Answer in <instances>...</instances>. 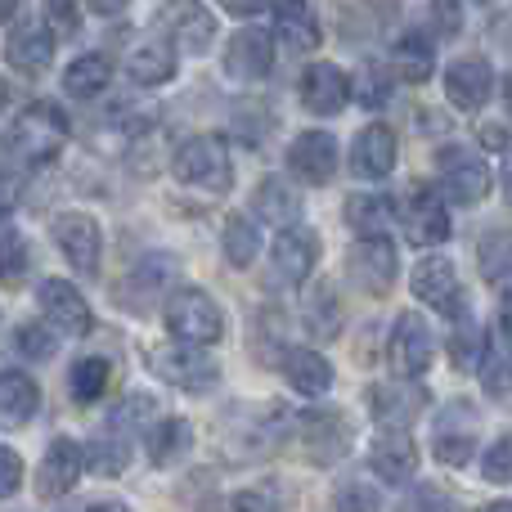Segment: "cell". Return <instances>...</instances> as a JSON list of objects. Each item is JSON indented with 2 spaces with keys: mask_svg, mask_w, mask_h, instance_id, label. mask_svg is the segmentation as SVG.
I'll return each mask as SVG.
<instances>
[{
  "mask_svg": "<svg viewBox=\"0 0 512 512\" xmlns=\"http://www.w3.org/2000/svg\"><path fill=\"white\" fill-rule=\"evenodd\" d=\"M63 140H68V117L54 104H27L5 131V153H14L27 167H41L59 158Z\"/></svg>",
  "mask_w": 512,
  "mask_h": 512,
  "instance_id": "6da1fadb",
  "label": "cell"
},
{
  "mask_svg": "<svg viewBox=\"0 0 512 512\" xmlns=\"http://www.w3.org/2000/svg\"><path fill=\"white\" fill-rule=\"evenodd\" d=\"M171 171H176V180H185V185H194V189H212V194L230 189V180H234L230 149H225V140H216V135H194V140H185L176 149V158H171Z\"/></svg>",
  "mask_w": 512,
  "mask_h": 512,
  "instance_id": "7a4b0ae2",
  "label": "cell"
},
{
  "mask_svg": "<svg viewBox=\"0 0 512 512\" xmlns=\"http://www.w3.org/2000/svg\"><path fill=\"white\" fill-rule=\"evenodd\" d=\"M167 328L185 346H212L225 337V315L203 288H180L167 301Z\"/></svg>",
  "mask_w": 512,
  "mask_h": 512,
  "instance_id": "3957f363",
  "label": "cell"
},
{
  "mask_svg": "<svg viewBox=\"0 0 512 512\" xmlns=\"http://www.w3.org/2000/svg\"><path fill=\"white\" fill-rule=\"evenodd\" d=\"M387 355H391V369H396L400 378H418V373L436 360V337H432V328H427V319L418 315V310H405V315L396 319Z\"/></svg>",
  "mask_w": 512,
  "mask_h": 512,
  "instance_id": "277c9868",
  "label": "cell"
},
{
  "mask_svg": "<svg viewBox=\"0 0 512 512\" xmlns=\"http://www.w3.org/2000/svg\"><path fill=\"white\" fill-rule=\"evenodd\" d=\"M54 243H59V252L68 256V265L77 274H99V256H104V239H99V225L95 216L86 212H63L54 216Z\"/></svg>",
  "mask_w": 512,
  "mask_h": 512,
  "instance_id": "5b68a950",
  "label": "cell"
},
{
  "mask_svg": "<svg viewBox=\"0 0 512 512\" xmlns=\"http://www.w3.org/2000/svg\"><path fill=\"white\" fill-rule=\"evenodd\" d=\"M153 369L167 382H176L180 391H212V382L221 378L216 360L203 351V346H158L153 351Z\"/></svg>",
  "mask_w": 512,
  "mask_h": 512,
  "instance_id": "8992f818",
  "label": "cell"
},
{
  "mask_svg": "<svg viewBox=\"0 0 512 512\" xmlns=\"http://www.w3.org/2000/svg\"><path fill=\"white\" fill-rule=\"evenodd\" d=\"M441 176H445V194L454 198V203H463V207H472V203H481V198L490 194V167H486V158H477L472 149H441Z\"/></svg>",
  "mask_w": 512,
  "mask_h": 512,
  "instance_id": "52a82bcc",
  "label": "cell"
},
{
  "mask_svg": "<svg viewBox=\"0 0 512 512\" xmlns=\"http://www.w3.org/2000/svg\"><path fill=\"white\" fill-rule=\"evenodd\" d=\"M346 270H351V279L360 283L364 292L382 297V292H391V283H396V274H400L396 248H391L382 234H373V239H360L351 248V261H346Z\"/></svg>",
  "mask_w": 512,
  "mask_h": 512,
  "instance_id": "ba28073f",
  "label": "cell"
},
{
  "mask_svg": "<svg viewBox=\"0 0 512 512\" xmlns=\"http://www.w3.org/2000/svg\"><path fill=\"white\" fill-rule=\"evenodd\" d=\"M288 167L301 185H328L337 176V140L328 131H301L288 144Z\"/></svg>",
  "mask_w": 512,
  "mask_h": 512,
  "instance_id": "9c48e42d",
  "label": "cell"
},
{
  "mask_svg": "<svg viewBox=\"0 0 512 512\" xmlns=\"http://www.w3.org/2000/svg\"><path fill=\"white\" fill-rule=\"evenodd\" d=\"M409 283H414L418 301L436 306L441 315H463V288H459V274L445 256H427L409 270Z\"/></svg>",
  "mask_w": 512,
  "mask_h": 512,
  "instance_id": "30bf717a",
  "label": "cell"
},
{
  "mask_svg": "<svg viewBox=\"0 0 512 512\" xmlns=\"http://www.w3.org/2000/svg\"><path fill=\"white\" fill-rule=\"evenodd\" d=\"M274 68V36L265 27H239L225 45V72L239 81H261Z\"/></svg>",
  "mask_w": 512,
  "mask_h": 512,
  "instance_id": "8fae6325",
  "label": "cell"
},
{
  "mask_svg": "<svg viewBox=\"0 0 512 512\" xmlns=\"http://www.w3.org/2000/svg\"><path fill=\"white\" fill-rule=\"evenodd\" d=\"M297 95L315 117H333V113H342L346 99H351V77H346L337 63H310V68L301 72Z\"/></svg>",
  "mask_w": 512,
  "mask_h": 512,
  "instance_id": "7c38bea8",
  "label": "cell"
},
{
  "mask_svg": "<svg viewBox=\"0 0 512 512\" xmlns=\"http://www.w3.org/2000/svg\"><path fill=\"white\" fill-rule=\"evenodd\" d=\"M400 225H405V239L418 243V248H432V243L450 239V212H445V203L432 189H414V194L405 198Z\"/></svg>",
  "mask_w": 512,
  "mask_h": 512,
  "instance_id": "4fadbf2b",
  "label": "cell"
},
{
  "mask_svg": "<svg viewBox=\"0 0 512 512\" xmlns=\"http://www.w3.org/2000/svg\"><path fill=\"white\" fill-rule=\"evenodd\" d=\"M315 261H319L315 230H297V225H292V230H283L270 248V270L279 283H306L310 270H315Z\"/></svg>",
  "mask_w": 512,
  "mask_h": 512,
  "instance_id": "5bb4252c",
  "label": "cell"
},
{
  "mask_svg": "<svg viewBox=\"0 0 512 512\" xmlns=\"http://www.w3.org/2000/svg\"><path fill=\"white\" fill-rule=\"evenodd\" d=\"M41 306H45V319L54 328H63L68 337H86L95 328V315H90L86 297L72 288L68 279H45L41 283Z\"/></svg>",
  "mask_w": 512,
  "mask_h": 512,
  "instance_id": "9a60e30c",
  "label": "cell"
},
{
  "mask_svg": "<svg viewBox=\"0 0 512 512\" xmlns=\"http://www.w3.org/2000/svg\"><path fill=\"white\" fill-rule=\"evenodd\" d=\"M445 95H450V104L468 108V113L486 108L490 95H495V72H490V63L486 59H454L450 68H445Z\"/></svg>",
  "mask_w": 512,
  "mask_h": 512,
  "instance_id": "2e32d148",
  "label": "cell"
},
{
  "mask_svg": "<svg viewBox=\"0 0 512 512\" xmlns=\"http://www.w3.org/2000/svg\"><path fill=\"white\" fill-rule=\"evenodd\" d=\"M81 472H86V463H81V445L68 441V436H59V441L45 450L41 468H36V490H41L45 499H63L72 486H77Z\"/></svg>",
  "mask_w": 512,
  "mask_h": 512,
  "instance_id": "e0dca14e",
  "label": "cell"
},
{
  "mask_svg": "<svg viewBox=\"0 0 512 512\" xmlns=\"http://www.w3.org/2000/svg\"><path fill=\"white\" fill-rule=\"evenodd\" d=\"M472 454H477V418H472L468 405H450L436 423V459L450 463V468H463Z\"/></svg>",
  "mask_w": 512,
  "mask_h": 512,
  "instance_id": "ac0fdd59",
  "label": "cell"
},
{
  "mask_svg": "<svg viewBox=\"0 0 512 512\" xmlns=\"http://www.w3.org/2000/svg\"><path fill=\"white\" fill-rule=\"evenodd\" d=\"M391 167H396V131L382 122L364 126V131L355 135L351 171L360 180H382V176H391Z\"/></svg>",
  "mask_w": 512,
  "mask_h": 512,
  "instance_id": "d6986e66",
  "label": "cell"
},
{
  "mask_svg": "<svg viewBox=\"0 0 512 512\" xmlns=\"http://www.w3.org/2000/svg\"><path fill=\"white\" fill-rule=\"evenodd\" d=\"M126 77L135 86H162V81L176 77V50H171L167 36H144L126 50Z\"/></svg>",
  "mask_w": 512,
  "mask_h": 512,
  "instance_id": "ffe728a7",
  "label": "cell"
},
{
  "mask_svg": "<svg viewBox=\"0 0 512 512\" xmlns=\"http://www.w3.org/2000/svg\"><path fill=\"white\" fill-rule=\"evenodd\" d=\"M5 59L14 63L18 72H27V77H36V72L50 68L54 59V36L45 32V23H14V32L5 36Z\"/></svg>",
  "mask_w": 512,
  "mask_h": 512,
  "instance_id": "44dd1931",
  "label": "cell"
},
{
  "mask_svg": "<svg viewBox=\"0 0 512 512\" xmlns=\"http://www.w3.org/2000/svg\"><path fill=\"white\" fill-rule=\"evenodd\" d=\"M369 409L387 427H409L427 409V391L414 387V382H378L369 391Z\"/></svg>",
  "mask_w": 512,
  "mask_h": 512,
  "instance_id": "7402d4cb",
  "label": "cell"
},
{
  "mask_svg": "<svg viewBox=\"0 0 512 512\" xmlns=\"http://www.w3.org/2000/svg\"><path fill=\"white\" fill-rule=\"evenodd\" d=\"M369 463H373V472H378L382 481H391V486H405V481L418 472V445H414V436H409V432L378 436V441H373V450H369Z\"/></svg>",
  "mask_w": 512,
  "mask_h": 512,
  "instance_id": "603a6c76",
  "label": "cell"
},
{
  "mask_svg": "<svg viewBox=\"0 0 512 512\" xmlns=\"http://www.w3.org/2000/svg\"><path fill=\"white\" fill-rule=\"evenodd\" d=\"M167 27H171V36H176L180 50H189V54H203L216 36V18L203 0H176L171 14H167Z\"/></svg>",
  "mask_w": 512,
  "mask_h": 512,
  "instance_id": "cb8c5ba5",
  "label": "cell"
},
{
  "mask_svg": "<svg viewBox=\"0 0 512 512\" xmlns=\"http://www.w3.org/2000/svg\"><path fill=\"white\" fill-rule=\"evenodd\" d=\"M279 369L301 396H324V391L333 387V369H328V360L319 351H310V346H288L283 360H279Z\"/></svg>",
  "mask_w": 512,
  "mask_h": 512,
  "instance_id": "d4e9b609",
  "label": "cell"
},
{
  "mask_svg": "<svg viewBox=\"0 0 512 512\" xmlns=\"http://www.w3.org/2000/svg\"><path fill=\"white\" fill-rule=\"evenodd\" d=\"M297 436L315 463H333V459H342V450H346V427L337 414H301Z\"/></svg>",
  "mask_w": 512,
  "mask_h": 512,
  "instance_id": "484cf974",
  "label": "cell"
},
{
  "mask_svg": "<svg viewBox=\"0 0 512 512\" xmlns=\"http://www.w3.org/2000/svg\"><path fill=\"white\" fill-rule=\"evenodd\" d=\"M279 36L288 41V50H315L319 45V23L310 14V0H270Z\"/></svg>",
  "mask_w": 512,
  "mask_h": 512,
  "instance_id": "4316f807",
  "label": "cell"
},
{
  "mask_svg": "<svg viewBox=\"0 0 512 512\" xmlns=\"http://www.w3.org/2000/svg\"><path fill=\"white\" fill-rule=\"evenodd\" d=\"M252 207L256 216H265L270 225H279V230H292V225L301 221V198L292 185H283V180H261L252 194Z\"/></svg>",
  "mask_w": 512,
  "mask_h": 512,
  "instance_id": "83f0119b",
  "label": "cell"
},
{
  "mask_svg": "<svg viewBox=\"0 0 512 512\" xmlns=\"http://www.w3.org/2000/svg\"><path fill=\"white\" fill-rule=\"evenodd\" d=\"M144 436H149V459L158 463V468L176 463L180 454H189V445H194V427H189L185 418H153Z\"/></svg>",
  "mask_w": 512,
  "mask_h": 512,
  "instance_id": "f1b7e54d",
  "label": "cell"
},
{
  "mask_svg": "<svg viewBox=\"0 0 512 512\" xmlns=\"http://www.w3.org/2000/svg\"><path fill=\"white\" fill-rule=\"evenodd\" d=\"M41 405V391L27 373H0V423L5 427H18L36 414Z\"/></svg>",
  "mask_w": 512,
  "mask_h": 512,
  "instance_id": "f546056e",
  "label": "cell"
},
{
  "mask_svg": "<svg viewBox=\"0 0 512 512\" xmlns=\"http://www.w3.org/2000/svg\"><path fill=\"white\" fill-rule=\"evenodd\" d=\"M108 81H113V63H108L104 54H81V59L63 72V90H68V95H77V99L104 95Z\"/></svg>",
  "mask_w": 512,
  "mask_h": 512,
  "instance_id": "4dcf8cb0",
  "label": "cell"
},
{
  "mask_svg": "<svg viewBox=\"0 0 512 512\" xmlns=\"http://www.w3.org/2000/svg\"><path fill=\"white\" fill-rule=\"evenodd\" d=\"M391 198L387 194H355L346 198V225H351L355 234H364V239H373V234H382L391 225Z\"/></svg>",
  "mask_w": 512,
  "mask_h": 512,
  "instance_id": "1f68e13d",
  "label": "cell"
},
{
  "mask_svg": "<svg viewBox=\"0 0 512 512\" xmlns=\"http://www.w3.org/2000/svg\"><path fill=\"white\" fill-rule=\"evenodd\" d=\"M81 463H86L90 472H99V477H117V472L131 468V445H126V436H99V441H90L86 450H81Z\"/></svg>",
  "mask_w": 512,
  "mask_h": 512,
  "instance_id": "d6a6232c",
  "label": "cell"
},
{
  "mask_svg": "<svg viewBox=\"0 0 512 512\" xmlns=\"http://www.w3.org/2000/svg\"><path fill=\"white\" fill-rule=\"evenodd\" d=\"M108 378H113L108 360H99V355H86V360H77V364H72V373H68V391H72V400H81V405L99 400V396L108 391Z\"/></svg>",
  "mask_w": 512,
  "mask_h": 512,
  "instance_id": "836d02e7",
  "label": "cell"
},
{
  "mask_svg": "<svg viewBox=\"0 0 512 512\" xmlns=\"http://www.w3.org/2000/svg\"><path fill=\"white\" fill-rule=\"evenodd\" d=\"M391 68H396V77L414 81V86L432 77V50H427L423 36H405V41L396 45V54H391Z\"/></svg>",
  "mask_w": 512,
  "mask_h": 512,
  "instance_id": "e575fe53",
  "label": "cell"
},
{
  "mask_svg": "<svg viewBox=\"0 0 512 512\" xmlns=\"http://www.w3.org/2000/svg\"><path fill=\"white\" fill-rule=\"evenodd\" d=\"M256 252H261V234H256V225L248 216H230L225 221V256H230V265H252Z\"/></svg>",
  "mask_w": 512,
  "mask_h": 512,
  "instance_id": "d590c367",
  "label": "cell"
},
{
  "mask_svg": "<svg viewBox=\"0 0 512 512\" xmlns=\"http://www.w3.org/2000/svg\"><path fill=\"white\" fill-rule=\"evenodd\" d=\"M459 319V333H454L450 342V355L459 369H481V360H486V333H481V324H472L468 315H454Z\"/></svg>",
  "mask_w": 512,
  "mask_h": 512,
  "instance_id": "8d00e7d4",
  "label": "cell"
},
{
  "mask_svg": "<svg viewBox=\"0 0 512 512\" xmlns=\"http://www.w3.org/2000/svg\"><path fill=\"white\" fill-rule=\"evenodd\" d=\"M158 418V405H153L149 396H131V400H122V405L108 414V432L113 436H122V432H149V423Z\"/></svg>",
  "mask_w": 512,
  "mask_h": 512,
  "instance_id": "74e56055",
  "label": "cell"
},
{
  "mask_svg": "<svg viewBox=\"0 0 512 512\" xmlns=\"http://www.w3.org/2000/svg\"><path fill=\"white\" fill-rule=\"evenodd\" d=\"M27 243L18 234H0V288H18L27 279Z\"/></svg>",
  "mask_w": 512,
  "mask_h": 512,
  "instance_id": "f35d334b",
  "label": "cell"
},
{
  "mask_svg": "<svg viewBox=\"0 0 512 512\" xmlns=\"http://www.w3.org/2000/svg\"><path fill=\"white\" fill-rule=\"evenodd\" d=\"M481 274H486L490 283H504L508 279V239L504 234H490L486 243H481Z\"/></svg>",
  "mask_w": 512,
  "mask_h": 512,
  "instance_id": "ab89813d",
  "label": "cell"
},
{
  "mask_svg": "<svg viewBox=\"0 0 512 512\" xmlns=\"http://www.w3.org/2000/svg\"><path fill=\"white\" fill-rule=\"evenodd\" d=\"M221 512H283V504H279V490L252 486V490H239Z\"/></svg>",
  "mask_w": 512,
  "mask_h": 512,
  "instance_id": "60d3db41",
  "label": "cell"
},
{
  "mask_svg": "<svg viewBox=\"0 0 512 512\" xmlns=\"http://www.w3.org/2000/svg\"><path fill=\"white\" fill-rule=\"evenodd\" d=\"M333 508L337 512H378V490L364 486V481H346L333 495Z\"/></svg>",
  "mask_w": 512,
  "mask_h": 512,
  "instance_id": "b9f144b4",
  "label": "cell"
},
{
  "mask_svg": "<svg viewBox=\"0 0 512 512\" xmlns=\"http://www.w3.org/2000/svg\"><path fill=\"white\" fill-rule=\"evenodd\" d=\"M351 95H360V104H364V108H382V104L391 99L387 68H364V72H360V86H355Z\"/></svg>",
  "mask_w": 512,
  "mask_h": 512,
  "instance_id": "7bdbcfd3",
  "label": "cell"
},
{
  "mask_svg": "<svg viewBox=\"0 0 512 512\" xmlns=\"http://www.w3.org/2000/svg\"><path fill=\"white\" fill-rule=\"evenodd\" d=\"M45 32L59 41V36H77V27H81V18H77V9H72V0H45Z\"/></svg>",
  "mask_w": 512,
  "mask_h": 512,
  "instance_id": "ee69618b",
  "label": "cell"
},
{
  "mask_svg": "<svg viewBox=\"0 0 512 512\" xmlns=\"http://www.w3.org/2000/svg\"><path fill=\"white\" fill-rule=\"evenodd\" d=\"M18 351H23L27 360H50V355H54V337L45 333L41 324H27V328H18Z\"/></svg>",
  "mask_w": 512,
  "mask_h": 512,
  "instance_id": "f6af8a7d",
  "label": "cell"
},
{
  "mask_svg": "<svg viewBox=\"0 0 512 512\" xmlns=\"http://www.w3.org/2000/svg\"><path fill=\"white\" fill-rule=\"evenodd\" d=\"M481 477L495 481V486H508V441L499 436L486 454H481Z\"/></svg>",
  "mask_w": 512,
  "mask_h": 512,
  "instance_id": "bcb514c9",
  "label": "cell"
},
{
  "mask_svg": "<svg viewBox=\"0 0 512 512\" xmlns=\"http://www.w3.org/2000/svg\"><path fill=\"white\" fill-rule=\"evenodd\" d=\"M459 0H432V32L436 36H459Z\"/></svg>",
  "mask_w": 512,
  "mask_h": 512,
  "instance_id": "7dc6e473",
  "label": "cell"
},
{
  "mask_svg": "<svg viewBox=\"0 0 512 512\" xmlns=\"http://www.w3.org/2000/svg\"><path fill=\"white\" fill-rule=\"evenodd\" d=\"M18 486H23V459L9 445H0V499H9Z\"/></svg>",
  "mask_w": 512,
  "mask_h": 512,
  "instance_id": "c3c4849f",
  "label": "cell"
},
{
  "mask_svg": "<svg viewBox=\"0 0 512 512\" xmlns=\"http://www.w3.org/2000/svg\"><path fill=\"white\" fill-rule=\"evenodd\" d=\"M400 512H454V504L436 486H423V490H414V495L400 504Z\"/></svg>",
  "mask_w": 512,
  "mask_h": 512,
  "instance_id": "681fc988",
  "label": "cell"
},
{
  "mask_svg": "<svg viewBox=\"0 0 512 512\" xmlns=\"http://www.w3.org/2000/svg\"><path fill=\"white\" fill-rule=\"evenodd\" d=\"M18 203H23V180L0 167V221H9L18 212Z\"/></svg>",
  "mask_w": 512,
  "mask_h": 512,
  "instance_id": "f907efd6",
  "label": "cell"
},
{
  "mask_svg": "<svg viewBox=\"0 0 512 512\" xmlns=\"http://www.w3.org/2000/svg\"><path fill=\"white\" fill-rule=\"evenodd\" d=\"M126 5H131V0H86V9H95V14H104V18L122 14Z\"/></svg>",
  "mask_w": 512,
  "mask_h": 512,
  "instance_id": "816d5d0a",
  "label": "cell"
},
{
  "mask_svg": "<svg viewBox=\"0 0 512 512\" xmlns=\"http://www.w3.org/2000/svg\"><path fill=\"white\" fill-rule=\"evenodd\" d=\"M225 9H230V14H256V9L265 5V0H221Z\"/></svg>",
  "mask_w": 512,
  "mask_h": 512,
  "instance_id": "f5cc1de1",
  "label": "cell"
},
{
  "mask_svg": "<svg viewBox=\"0 0 512 512\" xmlns=\"http://www.w3.org/2000/svg\"><path fill=\"white\" fill-rule=\"evenodd\" d=\"M486 144H490V149H504V144H508L504 126H486Z\"/></svg>",
  "mask_w": 512,
  "mask_h": 512,
  "instance_id": "db71d44e",
  "label": "cell"
},
{
  "mask_svg": "<svg viewBox=\"0 0 512 512\" xmlns=\"http://www.w3.org/2000/svg\"><path fill=\"white\" fill-rule=\"evenodd\" d=\"M86 512H131L126 504H99V508H86Z\"/></svg>",
  "mask_w": 512,
  "mask_h": 512,
  "instance_id": "11a10c76",
  "label": "cell"
},
{
  "mask_svg": "<svg viewBox=\"0 0 512 512\" xmlns=\"http://www.w3.org/2000/svg\"><path fill=\"white\" fill-rule=\"evenodd\" d=\"M9 108V86H5V77H0V113Z\"/></svg>",
  "mask_w": 512,
  "mask_h": 512,
  "instance_id": "9f6ffc18",
  "label": "cell"
},
{
  "mask_svg": "<svg viewBox=\"0 0 512 512\" xmlns=\"http://www.w3.org/2000/svg\"><path fill=\"white\" fill-rule=\"evenodd\" d=\"M14 5H18V0H0V18H9V14H14Z\"/></svg>",
  "mask_w": 512,
  "mask_h": 512,
  "instance_id": "6f0895ef",
  "label": "cell"
},
{
  "mask_svg": "<svg viewBox=\"0 0 512 512\" xmlns=\"http://www.w3.org/2000/svg\"><path fill=\"white\" fill-rule=\"evenodd\" d=\"M486 512H512V508H508V504H504V499H499V504H490V508H486Z\"/></svg>",
  "mask_w": 512,
  "mask_h": 512,
  "instance_id": "680465c9",
  "label": "cell"
}]
</instances>
